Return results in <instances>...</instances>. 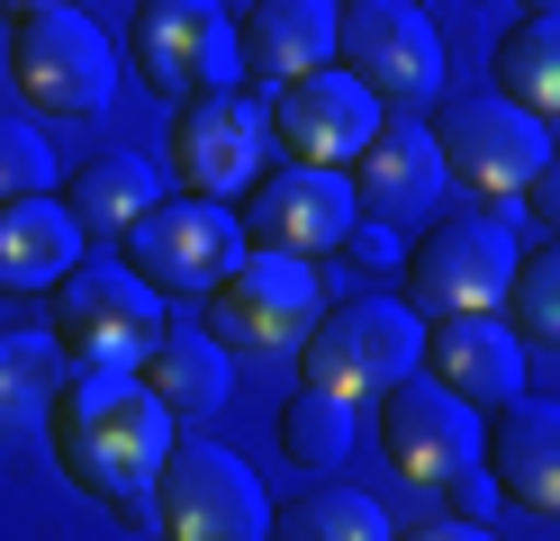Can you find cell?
<instances>
[{
  "mask_svg": "<svg viewBox=\"0 0 560 541\" xmlns=\"http://www.w3.org/2000/svg\"><path fill=\"white\" fill-rule=\"evenodd\" d=\"M55 451H63V469H73L91 496L145 515L163 460H172V407L154 397L145 371H73V361H63Z\"/></svg>",
  "mask_w": 560,
  "mask_h": 541,
  "instance_id": "6da1fadb",
  "label": "cell"
},
{
  "mask_svg": "<svg viewBox=\"0 0 560 541\" xmlns=\"http://www.w3.org/2000/svg\"><path fill=\"white\" fill-rule=\"evenodd\" d=\"M10 72L37 108H63V118H100L118 99V46L109 27L63 10V0H27L19 10V46H10Z\"/></svg>",
  "mask_w": 560,
  "mask_h": 541,
  "instance_id": "7a4b0ae2",
  "label": "cell"
},
{
  "mask_svg": "<svg viewBox=\"0 0 560 541\" xmlns=\"http://www.w3.org/2000/svg\"><path fill=\"white\" fill-rule=\"evenodd\" d=\"M317 316H326L317 271H307V252H280V244H254L208 289V325L226 352H299L317 334Z\"/></svg>",
  "mask_w": 560,
  "mask_h": 541,
  "instance_id": "3957f363",
  "label": "cell"
},
{
  "mask_svg": "<svg viewBox=\"0 0 560 541\" xmlns=\"http://www.w3.org/2000/svg\"><path fill=\"white\" fill-rule=\"evenodd\" d=\"M127 252H136V271H145L163 298H208V289L254 252V235H244V216H235L226 199L172 190V199H154V208L127 226Z\"/></svg>",
  "mask_w": 560,
  "mask_h": 541,
  "instance_id": "277c9868",
  "label": "cell"
},
{
  "mask_svg": "<svg viewBox=\"0 0 560 541\" xmlns=\"http://www.w3.org/2000/svg\"><path fill=\"white\" fill-rule=\"evenodd\" d=\"M299 352H307L317 388L362 407V397H389L407 371H425V316L398 307V298H353V307H326Z\"/></svg>",
  "mask_w": 560,
  "mask_h": 541,
  "instance_id": "5b68a950",
  "label": "cell"
},
{
  "mask_svg": "<svg viewBox=\"0 0 560 541\" xmlns=\"http://www.w3.org/2000/svg\"><path fill=\"white\" fill-rule=\"evenodd\" d=\"M63 289V361L73 371H145V343L163 334V289L136 262H73Z\"/></svg>",
  "mask_w": 560,
  "mask_h": 541,
  "instance_id": "8992f818",
  "label": "cell"
},
{
  "mask_svg": "<svg viewBox=\"0 0 560 541\" xmlns=\"http://www.w3.org/2000/svg\"><path fill=\"white\" fill-rule=\"evenodd\" d=\"M154 532H182V541H262L271 532V496H262V479L235 451H218L199 433V443H172L163 479H154Z\"/></svg>",
  "mask_w": 560,
  "mask_h": 541,
  "instance_id": "52a82bcc",
  "label": "cell"
},
{
  "mask_svg": "<svg viewBox=\"0 0 560 541\" xmlns=\"http://www.w3.org/2000/svg\"><path fill=\"white\" fill-rule=\"evenodd\" d=\"M515 235H506V199L498 216H452L443 235L416 244L407 262V307L416 316H498L506 289H515Z\"/></svg>",
  "mask_w": 560,
  "mask_h": 541,
  "instance_id": "ba28073f",
  "label": "cell"
},
{
  "mask_svg": "<svg viewBox=\"0 0 560 541\" xmlns=\"http://www.w3.org/2000/svg\"><path fill=\"white\" fill-rule=\"evenodd\" d=\"M479 415L488 407H470V397L443 388L434 371H407L389 388V407H380V443H389L407 487H443V479H462V469L488 460V424Z\"/></svg>",
  "mask_w": 560,
  "mask_h": 541,
  "instance_id": "9c48e42d",
  "label": "cell"
},
{
  "mask_svg": "<svg viewBox=\"0 0 560 541\" xmlns=\"http://www.w3.org/2000/svg\"><path fill=\"white\" fill-rule=\"evenodd\" d=\"M434 144H443L452 180H470L488 199H515L524 180L551 163V118H534V108L506 99V91H479V99H443Z\"/></svg>",
  "mask_w": 560,
  "mask_h": 541,
  "instance_id": "30bf717a",
  "label": "cell"
},
{
  "mask_svg": "<svg viewBox=\"0 0 560 541\" xmlns=\"http://www.w3.org/2000/svg\"><path fill=\"white\" fill-rule=\"evenodd\" d=\"M262 154H271V99L235 91V82L182 99V127H172V172H182V190L235 199V190L262 180Z\"/></svg>",
  "mask_w": 560,
  "mask_h": 541,
  "instance_id": "8fae6325",
  "label": "cell"
},
{
  "mask_svg": "<svg viewBox=\"0 0 560 541\" xmlns=\"http://www.w3.org/2000/svg\"><path fill=\"white\" fill-rule=\"evenodd\" d=\"M262 99H271L280 154H290V163H335V172L380 136V118H389V99H380L371 82H353L343 63L299 72V82H280V91H262Z\"/></svg>",
  "mask_w": 560,
  "mask_h": 541,
  "instance_id": "7c38bea8",
  "label": "cell"
},
{
  "mask_svg": "<svg viewBox=\"0 0 560 541\" xmlns=\"http://www.w3.org/2000/svg\"><path fill=\"white\" fill-rule=\"evenodd\" d=\"M136 72L154 91H226L244 72V27L218 0H145V19H136Z\"/></svg>",
  "mask_w": 560,
  "mask_h": 541,
  "instance_id": "4fadbf2b",
  "label": "cell"
},
{
  "mask_svg": "<svg viewBox=\"0 0 560 541\" xmlns=\"http://www.w3.org/2000/svg\"><path fill=\"white\" fill-rule=\"evenodd\" d=\"M343 72L380 99H434L443 91V36L416 0H353L343 10Z\"/></svg>",
  "mask_w": 560,
  "mask_h": 541,
  "instance_id": "5bb4252c",
  "label": "cell"
},
{
  "mask_svg": "<svg viewBox=\"0 0 560 541\" xmlns=\"http://www.w3.org/2000/svg\"><path fill=\"white\" fill-rule=\"evenodd\" d=\"M353 208L362 199L335 163H290L244 190V235L280 252H326V244H353Z\"/></svg>",
  "mask_w": 560,
  "mask_h": 541,
  "instance_id": "9a60e30c",
  "label": "cell"
},
{
  "mask_svg": "<svg viewBox=\"0 0 560 541\" xmlns=\"http://www.w3.org/2000/svg\"><path fill=\"white\" fill-rule=\"evenodd\" d=\"M452 190V163L425 118H380V136L353 154V199L371 208V226H416Z\"/></svg>",
  "mask_w": 560,
  "mask_h": 541,
  "instance_id": "2e32d148",
  "label": "cell"
},
{
  "mask_svg": "<svg viewBox=\"0 0 560 541\" xmlns=\"http://www.w3.org/2000/svg\"><path fill=\"white\" fill-rule=\"evenodd\" d=\"M343 55V10L335 0H262L244 19V72L254 82H299V72H326Z\"/></svg>",
  "mask_w": 560,
  "mask_h": 541,
  "instance_id": "e0dca14e",
  "label": "cell"
},
{
  "mask_svg": "<svg viewBox=\"0 0 560 541\" xmlns=\"http://www.w3.org/2000/svg\"><path fill=\"white\" fill-rule=\"evenodd\" d=\"M425 371H434L443 388H462L470 407H506V397L524 388V343L506 334L498 316H434Z\"/></svg>",
  "mask_w": 560,
  "mask_h": 541,
  "instance_id": "ac0fdd59",
  "label": "cell"
},
{
  "mask_svg": "<svg viewBox=\"0 0 560 541\" xmlns=\"http://www.w3.org/2000/svg\"><path fill=\"white\" fill-rule=\"evenodd\" d=\"M82 216L73 199L55 190H27V199H0V289H55L63 271L82 262Z\"/></svg>",
  "mask_w": 560,
  "mask_h": 541,
  "instance_id": "d6986e66",
  "label": "cell"
},
{
  "mask_svg": "<svg viewBox=\"0 0 560 541\" xmlns=\"http://www.w3.org/2000/svg\"><path fill=\"white\" fill-rule=\"evenodd\" d=\"M488 469H498V487L515 505H534V515H560V407L551 397H506L498 407V433H488Z\"/></svg>",
  "mask_w": 560,
  "mask_h": 541,
  "instance_id": "ffe728a7",
  "label": "cell"
},
{
  "mask_svg": "<svg viewBox=\"0 0 560 541\" xmlns=\"http://www.w3.org/2000/svg\"><path fill=\"white\" fill-rule=\"evenodd\" d=\"M145 379H154V397L172 415H190V424H208L226 407V388H235V371H226V343H208L199 325H163V334L145 343Z\"/></svg>",
  "mask_w": 560,
  "mask_h": 541,
  "instance_id": "44dd1931",
  "label": "cell"
},
{
  "mask_svg": "<svg viewBox=\"0 0 560 541\" xmlns=\"http://www.w3.org/2000/svg\"><path fill=\"white\" fill-rule=\"evenodd\" d=\"M154 199H172V172L145 163V154H100V163H82V180H73L82 235H127Z\"/></svg>",
  "mask_w": 560,
  "mask_h": 541,
  "instance_id": "7402d4cb",
  "label": "cell"
},
{
  "mask_svg": "<svg viewBox=\"0 0 560 541\" xmlns=\"http://www.w3.org/2000/svg\"><path fill=\"white\" fill-rule=\"evenodd\" d=\"M63 397V343L55 334H0V443L37 433Z\"/></svg>",
  "mask_w": 560,
  "mask_h": 541,
  "instance_id": "603a6c76",
  "label": "cell"
},
{
  "mask_svg": "<svg viewBox=\"0 0 560 541\" xmlns=\"http://www.w3.org/2000/svg\"><path fill=\"white\" fill-rule=\"evenodd\" d=\"M498 91L534 118H560V10H534L498 36Z\"/></svg>",
  "mask_w": 560,
  "mask_h": 541,
  "instance_id": "cb8c5ba5",
  "label": "cell"
},
{
  "mask_svg": "<svg viewBox=\"0 0 560 541\" xmlns=\"http://www.w3.org/2000/svg\"><path fill=\"white\" fill-rule=\"evenodd\" d=\"M271 532L280 541H389L398 524H389V505L362 496V487H307V496H290L271 515Z\"/></svg>",
  "mask_w": 560,
  "mask_h": 541,
  "instance_id": "d4e9b609",
  "label": "cell"
},
{
  "mask_svg": "<svg viewBox=\"0 0 560 541\" xmlns=\"http://www.w3.org/2000/svg\"><path fill=\"white\" fill-rule=\"evenodd\" d=\"M280 451L307 460V469H335L343 451H353V397H335V388L307 379L290 407H280Z\"/></svg>",
  "mask_w": 560,
  "mask_h": 541,
  "instance_id": "484cf974",
  "label": "cell"
},
{
  "mask_svg": "<svg viewBox=\"0 0 560 541\" xmlns=\"http://www.w3.org/2000/svg\"><path fill=\"white\" fill-rule=\"evenodd\" d=\"M506 307H515V325H524L534 343H560V235L534 252V262H515Z\"/></svg>",
  "mask_w": 560,
  "mask_h": 541,
  "instance_id": "4316f807",
  "label": "cell"
},
{
  "mask_svg": "<svg viewBox=\"0 0 560 541\" xmlns=\"http://www.w3.org/2000/svg\"><path fill=\"white\" fill-rule=\"evenodd\" d=\"M27 190H55V144L37 127L0 118V199H27Z\"/></svg>",
  "mask_w": 560,
  "mask_h": 541,
  "instance_id": "83f0119b",
  "label": "cell"
},
{
  "mask_svg": "<svg viewBox=\"0 0 560 541\" xmlns=\"http://www.w3.org/2000/svg\"><path fill=\"white\" fill-rule=\"evenodd\" d=\"M443 496V524H425V532H443V541H462V532H488V515H498V469H462V479H443L434 487Z\"/></svg>",
  "mask_w": 560,
  "mask_h": 541,
  "instance_id": "f1b7e54d",
  "label": "cell"
},
{
  "mask_svg": "<svg viewBox=\"0 0 560 541\" xmlns=\"http://www.w3.org/2000/svg\"><path fill=\"white\" fill-rule=\"evenodd\" d=\"M524 199H534V216H542V226L560 235V144H551V163H542L534 180H524Z\"/></svg>",
  "mask_w": 560,
  "mask_h": 541,
  "instance_id": "f546056e",
  "label": "cell"
},
{
  "mask_svg": "<svg viewBox=\"0 0 560 541\" xmlns=\"http://www.w3.org/2000/svg\"><path fill=\"white\" fill-rule=\"evenodd\" d=\"M524 10H560V0H524Z\"/></svg>",
  "mask_w": 560,
  "mask_h": 541,
  "instance_id": "4dcf8cb0",
  "label": "cell"
},
{
  "mask_svg": "<svg viewBox=\"0 0 560 541\" xmlns=\"http://www.w3.org/2000/svg\"><path fill=\"white\" fill-rule=\"evenodd\" d=\"M0 10H27V0H0Z\"/></svg>",
  "mask_w": 560,
  "mask_h": 541,
  "instance_id": "1f68e13d",
  "label": "cell"
}]
</instances>
